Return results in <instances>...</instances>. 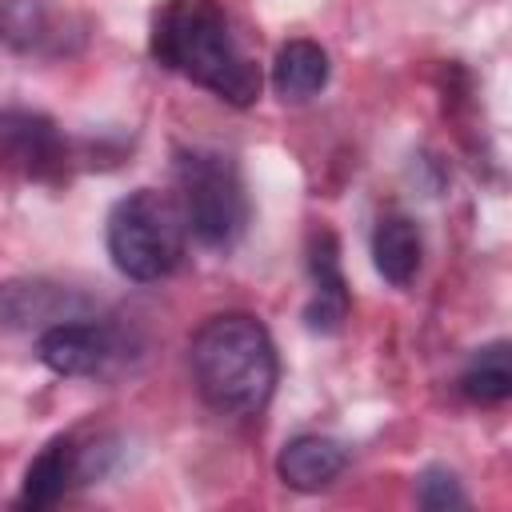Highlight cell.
<instances>
[{
    "mask_svg": "<svg viewBox=\"0 0 512 512\" xmlns=\"http://www.w3.org/2000/svg\"><path fill=\"white\" fill-rule=\"evenodd\" d=\"M308 272H312V300L304 308V324L320 336H332L344 328L352 300H348V284L340 272V248L328 228L316 232L308 244Z\"/></svg>",
    "mask_w": 512,
    "mask_h": 512,
    "instance_id": "cell-10",
    "label": "cell"
},
{
    "mask_svg": "<svg viewBox=\"0 0 512 512\" xmlns=\"http://www.w3.org/2000/svg\"><path fill=\"white\" fill-rule=\"evenodd\" d=\"M176 204L184 228L204 248H232L248 224V192L240 164L220 148L176 152Z\"/></svg>",
    "mask_w": 512,
    "mask_h": 512,
    "instance_id": "cell-3",
    "label": "cell"
},
{
    "mask_svg": "<svg viewBox=\"0 0 512 512\" xmlns=\"http://www.w3.org/2000/svg\"><path fill=\"white\" fill-rule=\"evenodd\" d=\"M420 256H424V240H420V228H416L412 216L388 212V216L376 220V232H372V264H376V272L388 284H396V288L412 284L416 272H420Z\"/></svg>",
    "mask_w": 512,
    "mask_h": 512,
    "instance_id": "cell-12",
    "label": "cell"
},
{
    "mask_svg": "<svg viewBox=\"0 0 512 512\" xmlns=\"http://www.w3.org/2000/svg\"><path fill=\"white\" fill-rule=\"evenodd\" d=\"M84 40V20L48 0H0V44L28 56H60Z\"/></svg>",
    "mask_w": 512,
    "mask_h": 512,
    "instance_id": "cell-9",
    "label": "cell"
},
{
    "mask_svg": "<svg viewBox=\"0 0 512 512\" xmlns=\"http://www.w3.org/2000/svg\"><path fill=\"white\" fill-rule=\"evenodd\" d=\"M36 356L56 376H100L120 360V332L96 316L64 320L36 332Z\"/></svg>",
    "mask_w": 512,
    "mask_h": 512,
    "instance_id": "cell-6",
    "label": "cell"
},
{
    "mask_svg": "<svg viewBox=\"0 0 512 512\" xmlns=\"http://www.w3.org/2000/svg\"><path fill=\"white\" fill-rule=\"evenodd\" d=\"M104 456L108 444H76V436H56L48 440L36 460L24 472L20 484V508H52L56 500H64V492L80 480H96L104 476Z\"/></svg>",
    "mask_w": 512,
    "mask_h": 512,
    "instance_id": "cell-7",
    "label": "cell"
},
{
    "mask_svg": "<svg viewBox=\"0 0 512 512\" xmlns=\"http://www.w3.org/2000/svg\"><path fill=\"white\" fill-rule=\"evenodd\" d=\"M416 504H420V508H428V512L464 508V504H468V492L460 488L456 472H448V468L432 464V468H424V472H420V480H416Z\"/></svg>",
    "mask_w": 512,
    "mask_h": 512,
    "instance_id": "cell-15",
    "label": "cell"
},
{
    "mask_svg": "<svg viewBox=\"0 0 512 512\" xmlns=\"http://www.w3.org/2000/svg\"><path fill=\"white\" fill-rule=\"evenodd\" d=\"M188 364L200 400L224 416H256L276 392L280 360L268 328L248 312L208 316L192 344Z\"/></svg>",
    "mask_w": 512,
    "mask_h": 512,
    "instance_id": "cell-2",
    "label": "cell"
},
{
    "mask_svg": "<svg viewBox=\"0 0 512 512\" xmlns=\"http://www.w3.org/2000/svg\"><path fill=\"white\" fill-rule=\"evenodd\" d=\"M0 164L24 180L60 184L68 176V140L36 108H0Z\"/></svg>",
    "mask_w": 512,
    "mask_h": 512,
    "instance_id": "cell-5",
    "label": "cell"
},
{
    "mask_svg": "<svg viewBox=\"0 0 512 512\" xmlns=\"http://www.w3.org/2000/svg\"><path fill=\"white\" fill-rule=\"evenodd\" d=\"M460 392L472 404H504L512 396V352L508 340H492L472 352L460 372Z\"/></svg>",
    "mask_w": 512,
    "mask_h": 512,
    "instance_id": "cell-14",
    "label": "cell"
},
{
    "mask_svg": "<svg viewBox=\"0 0 512 512\" xmlns=\"http://www.w3.org/2000/svg\"><path fill=\"white\" fill-rule=\"evenodd\" d=\"M152 56L236 108H248L260 96V68L212 0H172L152 20Z\"/></svg>",
    "mask_w": 512,
    "mask_h": 512,
    "instance_id": "cell-1",
    "label": "cell"
},
{
    "mask_svg": "<svg viewBox=\"0 0 512 512\" xmlns=\"http://www.w3.org/2000/svg\"><path fill=\"white\" fill-rule=\"evenodd\" d=\"M348 468V448L332 436H320V432H300L292 436L280 456H276V472L288 488L296 492H320L328 488L340 472Z\"/></svg>",
    "mask_w": 512,
    "mask_h": 512,
    "instance_id": "cell-11",
    "label": "cell"
},
{
    "mask_svg": "<svg viewBox=\"0 0 512 512\" xmlns=\"http://www.w3.org/2000/svg\"><path fill=\"white\" fill-rule=\"evenodd\" d=\"M328 52L316 44V40H288L276 48V60H272V88L280 100H312L324 84H328Z\"/></svg>",
    "mask_w": 512,
    "mask_h": 512,
    "instance_id": "cell-13",
    "label": "cell"
},
{
    "mask_svg": "<svg viewBox=\"0 0 512 512\" xmlns=\"http://www.w3.org/2000/svg\"><path fill=\"white\" fill-rule=\"evenodd\" d=\"M92 300L76 288L52 280H4L0 284V328L12 332H44L64 320L92 316Z\"/></svg>",
    "mask_w": 512,
    "mask_h": 512,
    "instance_id": "cell-8",
    "label": "cell"
},
{
    "mask_svg": "<svg viewBox=\"0 0 512 512\" xmlns=\"http://www.w3.org/2000/svg\"><path fill=\"white\" fill-rule=\"evenodd\" d=\"M108 256L128 280H164L184 260L188 228L180 204L156 188H136L108 212Z\"/></svg>",
    "mask_w": 512,
    "mask_h": 512,
    "instance_id": "cell-4",
    "label": "cell"
}]
</instances>
